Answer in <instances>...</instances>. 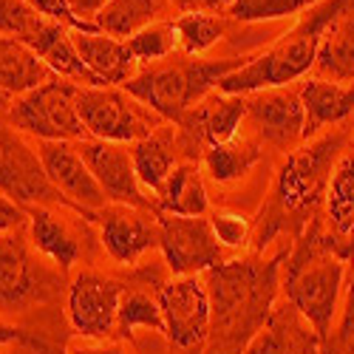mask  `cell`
<instances>
[{
	"mask_svg": "<svg viewBox=\"0 0 354 354\" xmlns=\"http://www.w3.org/2000/svg\"><path fill=\"white\" fill-rule=\"evenodd\" d=\"M351 139V125H337L298 145L275 170L270 193L252 218V255H263L275 241L292 244L323 213L332 170Z\"/></svg>",
	"mask_w": 354,
	"mask_h": 354,
	"instance_id": "1",
	"label": "cell"
},
{
	"mask_svg": "<svg viewBox=\"0 0 354 354\" xmlns=\"http://www.w3.org/2000/svg\"><path fill=\"white\" fill-rule=\"evenodd\" d=\"M286 252L289 247H281L272 258H227L201 275L213 312L204 354H244L247 343L261 332L278 304Z\"/></svg>",
	"mask_w": 354,
	"mask_h": 354,
	"instance_id": "2",
	"label": "cell"
},
{
	"mask_svg": "<svg viewBox=\"0 0 354 354\" xmlns=\"http://www.w3.org/2000/svg\"><path fill=\"white\" fill-rule=\"evenodd\" d=\"M348 267H354V261L326 227L323 213L289 244L281 270V292L309 320L320 346L335 329Z\"/></svg>",
	"mask_w": 354,
	"mask_h": 354,
	"instance_id": "3",
	"label": "cell"
},
{
	"mask_svg": "<svg viewBox=\"0 0 354 354\" xmlns=\"http://www.w3.org/2000/svg\"><path fill=\"white\" fill-rule=\"evenodd\" d=\"M348 0H317L312 9H306L301 17H295L292 28L263 51L250 54V60L224 77L216 91L224 94H255L263 88H283L298 85L304 77L315 71L317 48L326 35V28L335 23V17L346 9Z\"/></svg>",
	"mask_w": 354,
	"mask_h": 354,
	"instance_id": "4",
	"label": "cell"
},
{
	"mask_svg": "<svg viewBox=\"0 0 354 354\" xmlns=\"http://www.w3.org/2000/svg\"><path fill=\"white\" fill-rule=\"evenodd\" d=\"M250 60V54L235 57H185L176 54L165 63L145 66L139 74L122 88L145 102L165 122H179L187 111H193L201 100H207L218 82L239 71Z\"/></svg>",
	"mask_w": 354,
	"mask_h": 354,
	"instance_id": "5",
	"label": "cell"
},
{
	"mask_svg": "<svg viewBox=\"0 0 354 354\" xmlns=\"http://www.w3.org/2000/svg\"><path fill=\"white\" fill-rule=\"evenodd\" d=\"M60 289L63 270H57L32 247L23 227L0 235V312L20 315L46 306Z\"/></svg>",
	"mask_w": 354,
	"mask_h": 354,
	"instance_id": "6",
	"label": "cell"
},
{
	"mask_svg": "<svg viewBox=\"0 0 354 354\" xmlns=\"http://www.w3.org/2000/svg\"><path fill=\"white\" fill-rule=\"evenodd\" d=\"M74 100L91 139L133 145L165 125L162 116L120 85H77Z\"/></svg>",
	"mask_w": 354,
	"mask_h": 354,
	"instance_id": "7",
	"label": "cell"
},
{
	"mask_svg": "<svg viewBox=\"0 0 354 354\" xmlns=\"http://www.w3.org/2000/svg\"><path fill=\"white\" fill-rule=\"evenodd\" d=\"M77 85L54 77L28 94L12 100L6 122L37 142H82L88 131L77 111Z\"/></svg>",
	"mask_w": 354,
	"mask_h": 354,
	"instance_id": "8",
	"label": "cell"
},
{
	"mask_svg": "<svg viewBox=\"0 0 354 354\" xmlns=\"http://www.w3.org/2000/svg\"><path fill=\"white\" fill-rule=\"evenodd\" d=\"M165 340L179 354H204L210 340V295L201 275H179L159 286Z\"/></svg>",
	"mask_w": 354,
	"mask_h": 354,
	"instance_id": "9",
	"label": "cell"
},
{
	"mask_svg": "<svg viewBox=\"0 0 354 354\" xmlns=\"http://www.w3.org/2000/svg\"><path fill=\"white\" fill-rule=\"evenodd\" d=\"M0 193L17 201L20 207H35V204L68 207L66 198L48 182L37 145L6 120H0Z\"/></svg>",
	"mask_w": 354,
	"mask_h": 354,
	"instance_id": "10",
	"label": "cell"
},
{
	"mask_svg": "<svg viewBox=\"0 0 354 354\" xmlns=\"http://www.w3.org/2000/svg\"><path fill=\"white\" fill-rule=\"evenodd\" d=\"M125 286V281L97 270H82L80 275H74L66 289V317L71 332L88 340L116 337Z\"/></svg>",
	"mask_w": 354,
	"mask_h": 354,
	"instance_id": "11",
	"label": "cell"
},
{
	"mask_svg": "<svg viewBox=\"0 0 354 354\" xmlns=\"http://www.w3.org/2000/svg\"><path fill=\"white\" fill-rule=\"evenodd\" d=\"M244 120H247V97L213 91L207 100H201L193 111H187L176 122V145H179L182 162H198L207 147L241 136Z\"/></svg>",
	"mask_w": 354,
	"mask_h": 354,
	"instance_id": "12",
	"label": "cell"
},
{
	"mask_svg": "<svg viewBox=\"0 0 354 354\" xmlns=\"http://www.w3.org/2000/svg\"><path fill=\"white\" fill-rule=\"evenodd\" d=\"M159 252L173 278L204 275L230 258V252L218 244L207 216L185 218L159 213Z\"/></svg>",
	"mask_w": 354,
	"mask_h": 354,
	"instance_id": "13",
	"label": "cell"
},
{
	"mask_svg": "<svg viewBox=\"0 0 354 354\" xmlns=\"http://www.w3.org/2000/svg\"><path fill=\"white\" fill-rule=\"evenodd\" d=\"M100 247L120 267H139L145 255L159 250V213L128 204H105L91 216Z\"/></svg>",
	"mask_w": 354,
	"mask_h": 354,
	"instance_id": "14",
	"label": "cell"
},
{
	"mask_svg": "<svg viewBox=\"0 0 354 354\" xmlns=\"http://www.w3.org/2000/svg\"><path fill=\"white\" fill-rule=\"evenodd\" d=\"M247 122L263 147H275L281 153L295 151L306 136V111L298 88L283 85L247 94Z\"/></svg>",
	"mask_w": 354,
	"mask_h": 354,
	"instance_id": "15",
	"label": "cell"
},
{
	"mask_svg": "<svg viewBox=\"0 0 354 354\" xmlns=\"http://www.w3.org/2000/svg\"><path fill=\"white\" fill-rule=\"evenodd\" d=\"M37 151L54 190L66 198L74 213L91 221V216L105 207L108 198L100 190L88 162L82 159L77 142H37Z\"/></svg>",
	"mask_w": 354,
	"mask_h": 354,
	"instance_id": "16",
	"label": "cell"
},
{
	"mask_svg": "<svg viewBox=\"0 0 354 354\" xmlns=\"http://www.w3.org/2000/svg\"><path fill=\"white\" fill-rule=\"evenodd\" d=\"M82 159L91 167L100 190L105 193L108 204H128V207H147L156 210L153 198L139 185V176L133 167L131 145L120 142H102V139H82L77 142Z\"/></svg>",
	"mask_w": 354,
	"mask_h": 354,
	"instance_id": "17",
	"label": "cell"
},
{
	"mask_svg": "<svg viewBox=\"0 0 354 354\" xmlns=\"http://www.w3.org/2000/svg\"><path fill=\"white\" fill-rule=\"evenodd\" d=\"M68 210V207H63ZM60 207H43V204H35V207H26V227H28V241L32 247L48 261L57 270L68 272L74 263H80L82 258V239L74 230V224L63 216Z\"/></svg>",
	"mask_w": 354,
	"mask_h": 354,
	"instance_id": "18",
	"label": "cell"
},
{
	"mask_svg": "<svg viewBox=\"0 0 354 354\" xmlns=\"http://www.w3.org/2000/svg\"><path fill=\"white\" fill-rule=\"evenodd\" d=\"M298 94L306 111V136L304 142L315 139L317 133L346 125L354 116V82H335L323 77H304L298 85Z\"/></svg>",
	"mask_w": 354,
	"mask_h": 354,
	"instance_id": "19",
	"label": "cell"
},
{
	"mask_svg": "<svg viewBox=\"0 0 354 354\" xmlns=\"http://www.w3.org/2000/svg\"><path fill=\"white\" fill-rule=\"evenodd\" d=\"M244 354H320V337L309 320L283 298L275 304L261 332L247 343Z\"/></svg>",
	"mask_w": 354,
	"mask_h": 354,
	"instance_id": "20",
	"label": "cell"
},
{
	"mask_svg": "<svg viewBox=\"0 0 354 354\" xmlns=\"http://www.w3.org/2000/svg\"><path fill=\"white\" fill-rule=\"evenodd\" d=\"M74 48L85 68L91 71L102 85H125L139 74V63L128 51L125 40H116L105 32H71Z\"/></svg>",
	"mask_w": 354,
	"mask_h": 354,
	"instance_id": "21",
	"label": "cell"
},
{
	"mask_svg": "<svg viewBox=\"0 0 354 354\" xmlns=\"http://www.w3.org/2000/svg\"><path fill=\"white\" fill-rule=\"evenodd\" d=\"M323 221L354 261V133L332 170L323 201Z\"/></svg>",
	"mask_w": 354,
	"mask_h": 354,
	"instance_id": "22",
	"label": "cell"
},
{
	"mask_svg": "<svg viewBox=\"0 0 354 354\" xmlns=\"http://www.w3.org/2000/svg\"><path fill=\"white\" fill-rule=\"evenodd\" d=\"M131 153H133V167H136V176H139V185L145 187V193L151 196L153 204H156V196L162 193L165 182L170 179L176 165L182 162L179 145H176V125L165 122L151 136L133 142Z\"/></svg>",
	"mask_w": 354,
	"mask_h": 354,
	"instance_id": "23",
	"label": "cell"
},
{
	"mask_svg": "<svg viewBox=\"0 0 354 354\" xmlns=\"http://www.w3.org/2000/svg\"><path fill=\"white\" fill-rule=\"evenodd\" d=\"M156 213L165 216H185V218H204L210 216V193L207 179L198 162H179L170 179L165 182L162 193L156 196Z\"/></svg>",
	"mask_w": 354,
	"mask_h": 354,
	"instance_id": "24",
	"label": "cell"
},
{
	"mask_svg": "<svg viewBox=\"0 0 354 354\" xmlns=\"http://www.w3.org/2000/svg\"><path fill=\"white\" fill-rule=\"evenodd\" d=\"M312 74L335 82H354V0H348L326 28Z\"/></svg>",
	"mask_w": 354,
	"mask_h": 354,
	"instance_id": "25",
	"label": "cell"
},
{
	"mask_svg": "<svg viewBox=\"0 0 354 354\" xmlns=\"http://www.w3.org/2000/svg\"><path fill=\"white\" fill-rule=\"evenodd\" d=\"M263 159V145L255 136H235L232 142L213 145L201 153L198 165L204 170V179H210L218 187H230L241 182L247 173Z\"/></svg>",
	"mask_w": 354,
	"mask_h": 354,
	"instance_id": "26",
	"label": "cell"
},
{
	"mask_svg": "<svg viewBox=\"0 0 354 354\" xmlns=\"http://www.w3.org/2000/svg\"><path fill=\"white\" fill-rule=\"evenodd\" d=\"M54 77L57 74L32 48H26L15 37L0 35V91H6L9 97H20Z\"/></svg>",
	"mask_w": 354,
	"mask_h": 354,
	"instance_id": "27",
	"label": "cell"
},
{
	"mask_svg": "<svg viewBox=\"0 0 354 354\" xmlns=\"http://www.w3.org/2000/svg\"><path fill=\"white\" fill-rule=\"evenodd\" d=\"M173 0H108L105 9L97 15L94 26L116 40H128L145 26L173 20Z\"/></svg>",
	"mask_w": 354,
	"mask_h": 354,
	"instance_id": "28",
	"label": "cell"
},
{
	"mask_svg": "<svg viewBox=\"0 0 354 354\" xmlns=\"http://www.w3.org/2000/svg\"><path fill=\"white\" fill-rule=\"evenodd\" d=\"M139 332L147 335H165V320L159 306V289L151 292L147 286H125L122 304H120V320H116V337L136 340Z\"/></svg>",
	"mask_w": 354,
	"mask_h": 354,
	"instance_id": "29",
	"label": "cell"
},
{
	"mask_svg": "<svg viewBox=\"0 0 354 354\" xmlns=\"http://www.w3.org/2000/svg\"><path fill=\"white\" fill-rule=\"evenodd\" d=\"M230 28L227 15H210V12H185L173 17V32L179 43V54L185 57H204Z\"/></svg>",
	"mask_w": 354,
	"mask_h": 354,
	"instance_id": "30",
	"label": "cell"
},
{
	"mask_svg": "<svg viewBox=\"0 0 354 354\" xmlns=\"http://www.w3.org/2000/svg\"><path fill=\"white\" fill-rule=\"evenodd\" d=\"M125 43H128V51L133 54V60L139 63V68L165 63V60H170V57L179 54L173 20H159V23L145 26L136 35H131Z\"/></svg>",
	"mask_w": 354,
	"mask_h": 354,
	"instance_id": "31",
	"label": "cell"
},
{
	"mask_svg": "<svg viewBox=\"0 0 354 354\" xmlns=\"http://www.w3.org/2000/svg\"><path fill=\"white\" fill-rule=\"evenodd\" d=\"M317 0H232L227 17L235 23H267L283 17H301Z\"/></svg>",
	"mask_w": 354,
	"mask_h": 354,
	"instance_id": "32",
	"label": "cell"
},
{
	"mask_svg": "<svg viewBox=\"0 0 354 354\" xmlns=\"http://www.w3.org/2000/svg\"><path fill=\"white\" fill-rule=\"evenodd\" d=\"M210 227L216 232L218 244L227 252L244 250L252 241V218L244 213H232V210H210Z\"/></svg>",
	"mask_w": 354,
	"mask_h": 354,
	"instance_id": "33",
	"label": "cell"
},
{
	"mask_svg": "<svg viewBox=\"0 0 354 354\" xmlns=\"http://www.w3.org/2000/svg\"><path fill=\"white\" fill-rule=\"evenodd\" d=\"M320 354H354V267L346 283V304H343V315L337 320V326L332 329V335L323 340Z\"/></svg>",
	"mask_w": 354,
	"mask_h": 354,
	"instance_id": "34",
	"label": "cell"
},
{
	"mask_svg": "<svg viewBox=\"0 0 354 354\" xmlns=\"http://www.w3.org/2000/svg\"><path fill=\"white\" fill-rule=\"evenodd\" d=\"M28 6H35L43 17L48 20H57V23H63L66 28H71V32H97V26L91 23H82L71 6H68V0H28Z\"/></svg>",
	"mask_w": 354,
	"mask_h": 354,
	"instance_id": "35",
	"label": "cell"
},
{
	"mask_svg": "<svg viewBox=\"0 0 354 354\" xmlns=\"http://www.w3.org/2000/svg\"><path fill=\"white\" fill-rule=\"evenodd\" d=\"M26 221H28L26 207H20L17 201H12V198H6L3 193H0V235L26 227Z\"/></svg>",
	"mask_w": 354,
	"mask_h": 354,
	"instance_id": "36",
	"label": "cell"
},
{
	"mask_svg": "<svg viewBox=\"0 0 354 354\" xmlns=\"http://www.w3.org/2000/svg\"><path fill=\"white\" fill-rule=\"evenodd\" d=\"M6 348H9L6 354H66L54 343H48L46 337H40L37 332H26V337H20L17 343H12Z\"/></svg>",
	"mask_w": 354,
	"mask_h": 354,
	"instance_id": "37",
	"label": "cell"
},
{
	"mask_svg": "<svg viewBox=\"0 0 354 354\" xmlns=\"http://www.w3.org/2000/svg\"><path fill=\"white\" fill-rule=\"evenodd\" d=\"M66 354H128L120 343L111 340H88V337H77L68 343Z\"/></svg>",
	"mask_w": 354,
	"mask_h": 354,
	"instance_id": "38",
	"label": "cell"
},
{
	"mask_svg": "<svg viewBox=\"0 0 354 354\" xmlns=\"http://www.w3.org/2000/svg\"><path fill=\"white\" fill-rule=\"evenodd\" d=\"M232 0H173L179 15L185 12H210V15H227Z\"/></svg>",
	"mask_w": 354,
	"mask_h": 354,
	"instance_id": "39",
	"label": "cell"
},
{
	"mask_svg": "<svg viewBox=\"0 0 354 354\" xmlns=\"http://www.w3.org/2000/svg\"><path fill=\"white\" fill-rule=\"evenodd\" d=\"M105 3H108V0H68L71 12H74L82 23H91V26H94L97 15L105 9Z\"/></svg>",
	"mask_w": 354,
	"mask_h": 354,
	"instance_id": "40",
	"label": "cell"
},
{
	"mask_svg": "<svg viewBox=\"0 0 354 354\" xmlns=\"http://www.w3.org/2000/svg\"><path fill=\"white\" fill-rule=\"evenodd\" d=\"M20 337H26V329L12 326V323H6V320H0V348H6V346H12V343H17Z\"/></svg>",
	"mask_w": 354,
	"mask_h": 354,
	"instance_id": "41",
	"label": "cell"
},
{
	"mask_svg": "<svg viewBox=\"0 0 354 354\" xmlns=\"http://www.w3.org/2000/svg\"><path fill=\"white\" fill-rule=\"evenodd\" d=\"M12 100H15V97H9L6 91H0V120H6V111H9Z\"/></svg>",
	"mask_w": 354,
	"mask_h": 354,
	"instance_id": "42",
	"label": "cell"
},
{
	"mask_svg": "<svg viewBox=\"0 0 354 354\" xmlns=\"http://www.w3.org/2000/svg\"><path fill=\"white\" fill-rule=\"evenodd\" d=\"M351 133H354V116H351Z\"/></svg>",
	"mask_w": 354,
	"mask_h": 354,
	"instance_id": "43",
	"label": "cell"
}]
</instances>
